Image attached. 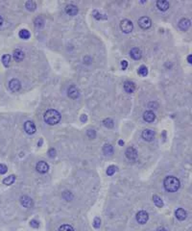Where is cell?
<instances>
[{"instance_id": "cell-1", "label": "cell", "mask_w": 192, "mask_h": 231, "mask_svg": "<svg viewBox=\"0 0 192 231\" xmlns=\"http://www.w3.org/2000/svg\"><path fill=\"white\" fill-rule=\"evenodd\" d=\"M61 119H62L61 114L59 113L57 110H54V109L47 110L44 114V120L47 124H50V125L57 124V123L61 122Z\"/></svg>"}, {"instance_id": "cell-2", "label": "cell", "mask_w": 192, "mask_h": 231, "mask_svg": "<svg viewBox=\"0 0 192 231\" xmlns=\"http://www.w3.org/2000/svg\"><path fill=\"white\" fill-rule=\"evenodd\" d=\"M163 185H164V188L166 191H168L170 193H175L180 189L181 182L179 179L175 176H167L164 179Z\"/></svg>"}, {"instance_id": "cell-3", "label": "cell", "mask_w": 192, "mask_h": 231, "mask_svg": "<svg viewBox=\"0 0 192 231\" xmlns=\"http://www.w3.org/2000/svg\"><path fill=\"white\" fill-rule=\"evenodd\" d=\"M120 28L123 33H131L134 29V24L130 19H123L120 22Z\"/></svg>"}, {"instance_id": "cell-4", "label": "cell", "mask_w": 192, "mask_h": 231, "mask_svg": "<svg viewBox=\"0 0 192 231\" xmlns=\"http://www.w3.org/2000/svg\"><path fill=\"white\" fill-rule=\"evenodd\" d=\"M138 25L140 28L147 30L152 26V20L148 16H142V18L138 19Z\"/></svg>"}, {"instance_id": "cell-5", "label": "cell", "mask_w": 192, "mask_h": 231, "mask_svg": "<svg viewBox=\"0 0 192 231\" xmlns=\"http://www.w3.org/2000/svg\"><path fill=\"white\" fill-rule=\"evenodd\" d=\"M149 219V215L148 213L144 211V210H142V211H139L137 214V220L138 223H140V225H145L146 222H147V220Z\"/></svg>"}, {"instance_id": "cell-6", "label": "cell", "mask_w": 192, "mask_h": 231, "mask_svg": "<svg viewBox=\"0 0 192 231\" xmlns=\"http://www.w3.org/2000/svg\"><path fill=\"white\" fill-rule=\"evenodd\" d=\"M9 89L13 92H19L20 89H21V83H20L17 79H12V80L9 82Z\"/></svg>"}, {"instance_id": "cell-7", "label": "cell", "mask_w": 192, "mask_h": 231, "mask_svg": "<svg viewBox=\"0 0 192 231\" xmlns=\"http://www.w3.org/2000/svg\"><path fill=\"white\" fill-rule=\"evenodd\" d=\"M24 130L26 131L27 134L29 135H32V134L36 133V125L31 120H27V122L24 123Z\"/></svg>"}, {"instance_id": "cell-8", "label": "cell", "mask_w": 192, "mask_h": 231, "mask_svg": "<svg viewBox=\"0 0 192 231\" xmlns=\"http://www.w3.org/2000/svg\"><path fill=\"white\" fill-rule=\"evenodd\" d=\"M36 168H37L38 172H40V173H46V172L49 171V166H48V164L46 162L40 161L37 164Z\"/></svg>"}, {"instance_id": "cell-9", "label": "cell", "mask_w": 192, "mask_h": 231, "mask_svg": "<svg viewBox=\"0 0 192 231\" xmlns=\"http://www.w3.org/2000/svg\"><path fill=\"white\" fill-rule=\"evenodd\" d=\"M125 154H126V157L129 160H135L137 158V151L135 148L134 147H128L126 151H125Z\"/></svg>"}, {"instance_id": "cell-10", "label": "cell", "mask_w": 192, "mask_h": 231, "mask_svg": "<svg viewBox=\"0 0 192 231\" xmlns=\"http://www.w3.org/2000/svg\"><path fill=\"white\" fill-rule=\"evenodd\" d=\"M20 203H21V205L25 208H31L33 206L32 198L28 195H22L21 198H20Z\"/></svg>"}, {"instance_id": "cell-11", "label": "cell", "mask_w": 192, "mask_h": 231, "mask_svg": "<svg viewBox=\"0 0 192 231\" xmlns=\"http://www.w3.org/2000/svg\"><path fill=\"white\" fill-rule=\"evenodd\" d=\"M67 95L71 99H76V98L79 97L80 92H79V90L75 87V86H71V87H69V89L67 90Z\"/></svg>"}, {"instance_id": "cell-12", "label": "cell", "mask_w": 192, "mask_h": 231, "mask_svg": "<svg viewBox=\"0 0 192 231\" xmlns=\"http://www.w3.org/2000/svg\"><path fill=\"white\" fill-rule=\"evenodd\" d=\"M142 138L147 142H150V141H153V139L155 138V132L151 129H145L143 130L142 132Z\"/></svg>"}, {"instance_id": "cell-13", "label": "cell", "mask_w": 192, "mask_h": 231, "mask_svg": "<svg viewBox=\"0 0 192 231\" xmlns=\"http://www.w3.org/2000/svg\"><path fill=\"white\" fill-rule=\"evenodd\" d=\"M65 13L67 14L68 16H74L78 14V7L72 4H69L65 7Z\"/></svg>"}, {"instance_id": "cell-14", "label": "cell", "mask_w": 192, "mask_h": 231, "mask_svg": "<svg viewBox=\"0 0 192 231\" xmlns=\"http://www.w3.org/2000/svg\"><path fill=\"white\" fill-rule=\"evenodd\" d=\"M135 90V84L132 81H126L124 83V91L128 94H132Z\"/></svg>"}, {"instance_id": "cell-15", "label": "cell", "mask_w": 192, "mask_h": 231, "mask_svg": "<svg viewBox=\"0 0 192 231\" xmlns=\"http://www.w3.org/2000/svg\"><path fill=\"white\" fill-rule=\"evenodd\" d=\"M130 56L132 59H134V60H139L142 56V53L138 48L134 47V48H132L130 51Z\"/></svg>"}, {"instance_id": "cell-16", "label": "cell", "mask_w": 192, "mask_h": 231, "mask_svg": "<svg viewBox=\"0 0 192 231\" xmlns=\"http://www.w3.org/2000/svg\"><path fill=\"white\" fill-rule=\"evenodd\" d=\"M143 119H144L146 122H153L156 119V116H155V114H154V112H152L151 110H149V111H146L143 114Z\"/></svg>"}, {"instance_id": "cell-17", "label": "cell", "mask_w": 192, "mask_h": 231, "mask_svg": "<svg viewBox=\"0 0 192 231\" xmlns=\"http://www.w3.org/2000/svg\"><path fill=\"white\" fill-rule=\"evenodd\" d=\"M24 56H25V55H24V52L21 49H16L13 53V59L16 62H21L24 59Z\"/></svg>"}, {"instance_id": "cell-18", "label": "cell", "mask_w": 192, "mask_h": 231, "mask_svg": "<svg viewBox=\"0 0 192 231\" xmlns=\"http://www.w3.org/2000/svg\"><path fill=\"white\" fill-rule=\"evenodd\" d=\"M190 27V20L187 18H183L179 21V28L183 31H186Z\"/></svg>"}, {"instance_id": "cell-19", "label": "cell", "mask_w": 192, "mask_h": 231, "mask_svg": "<svg viewBox=\"0 0 192 231\" xmlns=\"http://www.w3.org/2000/svg\"><path fill=\"white\" fill-rule=\"evenodd\" d=\"M175 216H176V218L179 220H183L186 219L187 214H186V212L184 211L183 208H179V209L176 210Z\"/></svg>"}, {"instance_id": "cell-20", "label": "cell", "mask_w": 192, "mask_h": 231, "mask_svg": "<svg viewBox=\"0 0 192 231\" xmlns=\"http://www.w3.org/2000/svg\"><path fill=\"white\" fill-rule=\"evenodd\" d=\"M157 7L159 8L160 11H166L169 8V2L165 1V0H159V1L157 2Z\"/></svg>"}, {"instance_id": "cell-21", "label": "cell", "mask_w": 192, "mask_h": 231, "mask_svg": "<svg viewBox=\"0 0 192 231\" xmlns=\"http://www.w3.org/2000/svg\"><path fill=\"white\" fill-rule=\"evenodd\" d=\"M103 153L106 155V156H111V155L113 154V147L111 144H105L103 147Z\"/></svg>"}, {"instance_id": "cell-22", "label": "cell", "mask_w": 192, "mask_h": 231, "mask_svg": "<svg viewBox=\"0 0 192 231\" xmlns=\"http://www.w3.org/2000/svg\"><path fill=\"white\" fill-rule=\"evenodd\" d=\"M25 7H26V9L28 10V11L33 12V11H35V10L37 9V4H36V2H35V1L29 0V1H27L25 3Z\"/></svg>"}, {"instance_id": "cell-23", "label": "cell", "mask_w": 192, "mask_h": 231, "mask_svg": "<svg viewBox=\"0 0 192 231\" xmlns=\"http://www.w3.org/2000/svg\"><path fill=\"white\" fill-rule=\"evenodd\" d=\"M19 37L21 38L22 40H28L29 38L31 37V34L30 32L28 31L27 29H22V30H20L19 31Z\"/></svg>"}, {"instance_id": "cell-24", "label": "cell", "mask_w": 192, "mask_h": 231, "mask_svg": "<svg viewBox=\"0 0 192 231\" xmlns=\"http://www.w3.org/2000/svg\"><path fill=\"white\" fill-rule=\"evenodd\" d=\"M153 201H154V203H155V205L157 206V207L162 208L163 206V201L162 200V198H160L159 195H154L153 196Z\"/></svg>"}, {"instance_id": "cell-25", "label": "cell", "mask_w": 192, "mask_h": 231, "mask_svg": "<svg viewBox=\"0 0 192 231\" xmlns=\"http://www.w3.org/2000/svg\"><path fill=\"white\" fill-rule=\"evenodd\" d=\"M16 181V175H10V176H8V177H6L4 180H3V183H4L5 185H8V186H10V185H12V184H13V182Z\"/></svg>"}, {"instance_id": "cell-26", "label": "cell", "mask_w": 192, "mask_h": 231, "mask_svg": "<svg viewBox=\"0 0 192 231\" xmlns=\"http://www.w3.org/2000/svg\"><path fill=\"white\" fill-rule=\"evenodd\" d=\"M2 63L4 65V67L8 68L10 65V63H11V56L9 54H5L4 56L2 57Z\"/></svg>"}, {"instance_id": "cell-27", "label": "cell", "mask_w": 192, "mask_h": 231, "mask_svg": "<svg viewBox=\"0 0 192 231\" xmlns=\"http://www.w3.org/2000/svg\"><path fill=\"white\" fill-rule=\"evenodd\" d=\"M137 72L138 74L140 75V76H147L148 74V68L145 67V65H141V67H139V68L137 70Z\"/></svg>"}, {"instance_id": "cell-28", "label": "cell", "mask_w": 192, "mask_h": 231, "mask_svg": "<svg viewBox=\"0 0 192 231\" xmlns=\"http://www.w3.org/2000/svg\"><path fill=\"white\" fill-rule=\"evenodd\" d=\"M35 26L38 27V28H43V25H44V20L43 18H40V16H38L36 19H35Z\"/></svg>"}, {"instance_id": "cell-29", "label": "cell", "mask_w": 192, "mask_h": 231, "mask_svg": "<svg viewBox=\"0 0 192 231\" xmlns=\"http://www.w3.org/2000/svg\"><path fill=\"white\" fill-rule=\"evenodd\" d=\"M59 231H75L74 228L69 225H62L60 226V228H59Z\"/></svg>"}, {"instance_id": "cell-30", "label": "cell", "mask_w": 192, "mask_h": 231, "mask_svg": "<svg viewBox=\"0 0 192 231\" xmlns=\"http://www.w3.org/2000/svg\"><path fill=\"white\" fill-rule=\"evenodd\" d=\"M103 124L106 127H108V128H113V119H104Z\"/></svg>"}, {"instance_id": "cell-31", "label": "cell", "mask_w": 192, "mask_h": 231, "mask_svg": "<svg viewBox=\"0 0 192 231\" xmlns=\"http://www.w3.org/2000/svg\"><path fill=\"white\" fill-rule=\"evenodd\" d=\"M117 171V168L115 166H110L109 168H108V170H107V174L110 175V176H111V175H113L115 173V171Z\"/></svg>"}, {"instance_id": "cell-32", "label": "cell", "mask_w": 192, "mask_h": 231, "mask_svg": "<svg viewBox=\"0 0 192 231\" xmlns=\"http://www.w3.org/2000/svg\"><path fill=\"white\" fill-rule=\"evenodd\" d=\"M62 196H64V198L66 199V200H68V201H70L71 200V198H73V195H72V194L70 192H64V194H62Z\"/></svg>"}, {"instance_id": "cell-33", "label": "cell", "mask_w": 192, "mask_h": 231, "mask_svg": "<svg viewBox=\"0 0 192 231\" xmlns=\"http://www.w3.org/2000/svg\"><path fill=\"white\" fill-rule=\"evenodd\" d=\"M7 171H8V168H7L6 165L0 164V174H5Z\"/></svg>"}, {"instance_id": "cell-34", "label": "cell", "mask_w": 192, "mask_h": 231, "mask_svg": "<svg viewBox=\"0 0 192 231\" xmlns=\"http://www.w3.org/2000/svg\"><path fill=\"white\" fill-rule=\"evenodd\" d=\"M86 135L89 136V138H90V139H94V138L96 137V131H94V130H89L88 131V133H86Z\"/></svg>"}, {"instance_id": "cell-35", "label": "cell", "mask_w": 192, "mask_h": 231, "mask_svg": "<svg viewBox=\"0 0 192 231\" xmlns=\"http://www.w3.org/2000/svg\"><path fill=\"white\" fill-rule=\"evenodd\" d=\"M30 225L33 227V228H38V226H40V223H38V220H32L30 222Z\"/></svg>"}, {"instance_id": "cell-36", "label": "cell", "mask_w": 192, "mask_h": 231, "mask_svg": "<svg viewBox=\"0 0 192 231\" xmlns=\"http://www.w3.org/2000/svg\"><path fill=\"white\" fill-rule=\"evenodd\" d=\"M100 225H101L100 219L99 218H95V219H94V227H95V228H99Z\"/></svg>"}, {"instance_id": "cell-37", "label": "cell", "mask_w": 192, "mask_h": 231, "mask_svg": "<svg viewBox=\"0 0 192 231\" xmlns=\"http://www.w3.org/2000/svg\"><path fill=\"white\" fill-rule=\"evenodd\" d=\"M148 106L151 109H154V110H157L159 108V104H158V103H156V102H150L148 104Z\"/></svg>"}, {"instance_id": "cell-38", "label": "cell", "mask_w": 192, "mask_h": 231, "mask_svg": "<svg viewBox=\"0 0 192 231\" xmlns=\"http://www.w3.org/2000/svg\"><path fill=\"white\" fill-rule=\"evenodd\" d=\"M93 15H94V18H95L96 19H103V18H104V16H102L103 15H101V14H99L97 11H96V12L94 11V12H93Z\"/></svg>"}, {"instance_id": "cell-39", "label": "cell", "mask_w": 192, "mask_h": 231, "mask_svg": "<svg viewBox=\"0 0 192 231\" xmlns=\"http://www.w3.org/2000/svg\"><path fill=\"white\" fill-rule=\"evenodd\" d=\"M48 154H49V157L54 158L56 156V150L54 149V148H51V149L48 151Z\"/></svg>"}, {"instance_id": "cell-40", "label": "cell", "mask_w": 192, "mask_h": 231, "mask_svg": "<svg viewBox=\"0 0 192 231\" xmlns=\"http://www.w3.org/2000/svg\"><path fill=\"white\" fill-rule=\"evenodd\" d=\"M121 67H122V70H126V68H128V62L127 61H125V60H123L121 62Z\"/></svg>"}, {"instance_id": "cell-41", "label": "cell", "mask_w": 192, "mask_h": 231, "mask_svg": "<svg viewBox=\"0 0 192 231\" xmlns=\"http://www.w3.org/2000/svg\"><path fill=\"white\" fill-rule=\"evenodd\" d=\"M86 119H88V118H86V115H82L81 118H80V119H81L82 122H86Z\"/></svg>"}, {"instance_id": "cell-42", "label": "cell", "mask_w": 192, "mask_h": 231, "mask_svg": "<svg viewBox=\"0 0 192 231\" xmlns=\"http://www.w3.org/2000/svg\"><path fill=\"white\" fill-rule=\"evenodd\" d=\"M187 61H188V63H189V64H191V63H192V55H189V56H188V58H187Z\"/></svg>"}, {"instance_id": "cell-43", "label": "cell", "mask_w": 192, "mask_h": 231, "mask_svg": "<svg viewBox=\"0 0 192 231\" xmlns=\"http://www.w3.org/2000/svg\"><path fill=\"white\" fill-rule=\"evenodd\" d=\"M157 231H168V230L165 229L164 227H159V228L158 230H157Z\"/></svg>"}, {"instance_id": "cell-44", "label": "cell", "mask_w": 192, "mask_h": 231, "mask_svg": "<svg viewBox=\"0 0 192 231\" xmlns=\"http://www.w3.org/2000/svg\"><path fill=\"white\" fill-rule=\"evenodd\" d=\"M2 24H3V18H2L1 16H0V26H1Z\"/></svg>"}, {"instance_id": "cell-45", "label": "cell", "mask_w": 192, "mask_h": 231, "mask_svg": "<svg viewBox=\"0 0 192 231\" xmlns=\"http://www.w3.org/2000/svg\"><path fill=\"white\" fill-rule=\"evenodd\" d=\"M118 144H120V146H123L124 144V143H123V141H119V142H118Z\"/></svg>"}]
</instances>
